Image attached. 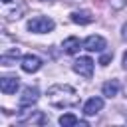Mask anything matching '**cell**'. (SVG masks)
Wrapping results in <instances>:
<instances>
[{"label": "cell", "mask_w": 127, "mask_h": 127, "mask_svg": "<svg viewBox=\"0 0 127 127\" xmlns=\"http://www.w3.org/2000/svg\"><path fill=\"white\" fill-rule=\"evenodd\" d=\"M48 101L50 105L58 107V109H65V107H73L79 103V95L77 91L67 85V83H56L48 89Z\"/></svg>", "instance_id": "obj_1"}, {"label": "cell", "mask_w": 127, "mask_h": 127, "mask_svg": "<svg viewBox=\"0 0 127 127\" xmlns=\"http://www.w3.org/2000/svg\"><path fill=\"white\" fill-rule=\"evenodd\" d=\"M54 20L48 18V16H34L30 22H28V30L34 32V34H48L54 30Z\"/></svg>", "instance_id": "obj_2"}, {"label": "cell", "mask_w": 127, "mask_h": 127, "mask_svg": "<svg viewBox=\"0 0 127 127\" xmlns=\"http://www.w3.org/2000/svg\"><path fill=\"white\" fill-rule=\"evenodd\" d=\"M73 71L79 73L81 77H87V79H89V77L93 75V60L87 58V56L77 58V60L73 62Z\"/></svg>", "instance_id": "obj_3"}, {"label": "cell", "mask_w": 127, "mask_h": 127, "mask_svg": "<svg viewBox=\"0 0 127 127\" xmlns=\"http://www.w3.org/2000/svg\"><path fill=\"white\" fill-rule=\"evenodd\" d=\"M105 46H107L105 38H103V36H97V34L87 36V38L83 40V48H85L87 52H103Z\"/></svg>", "instance_id": "obj_4"}, {"label": "cell", "mask_w": 127, "mask_h": 127, "mask_svg": "<svg viewBox=\"0 0 127 127\" xmlns=\"http://www.w3.org/2000/svg\"><path fill=\"white\" fill-rule=\"evenodd\" d=\"M38 97H40L38 87H26V89L22 91V97H20V107H22V109L32 107V105L38 101Z\"/></svg>", "instance_id": "obj_5"}, {"label": "cell", "mask_w": 127, "mask_h": 127, "mask_svg": "<svg viewBox=\"0 0 127 127\" xmlns=\"http://www.w3.org/2000/svg\"><path fill=\"white\" fill-rule=\"evenodd\" d=\"M40 67H42V60H40L38 56L28 54V56L22 58V69H24L26 73H34V71H38Z\"/></svg>", "instance_id": "obj_6"}, {"label": "cell", "mask_w": 127, "mask_h": 127, "mask_svg": "<svg viewBox=\"0 0 127 127\" xmlns=\"http://www.w3.org/2000/svg\"><path fill=\"white\" fill-rule=\"evenodd\" d=\"M81 42H79V38H75V36H69V38H65L64 40V44H62V48H64V52L65 54H69V56H73V54H77L79 50H81Z\"/></svg>", "instance_id": "obj_7"}, {"label": "cell", "mask_w": 127, "mask_h": 127, "mask_svg": "<svg viewBox=\"0 0 127 127\" xmlns=\"http://www.w3.org/2000/svg\"><path fill=\"white\" fill-rule=\"evenodd\" d=\"M18 85H20L18 77H10V75H6V77H2V79H0V89H2V93H6V95L16 93Z\"/></svg>", "instance_id": "obj_8"}, {"label": "cell", "mask_w": 127, "mask_h": 127, "mask_svg": "<svg viewBox=\"0 0 127 127\" xmlns=\"http://www.w3.org/2000/svg\"><path fill=\"white\" fill-rule=\"evenodd\" d=\"M101 109H103V99H101V97H91V99H87L85 105H83V113H85V115H95V113H99Z\"/></svg>", "instance_id": "obj_9"}, {"label": "cell", "mask_w": 127, "mask_h": 127, "mask_svg": "<svg viewBox=\"0 0 127 127\" xmlns=\"http://www.w3.org/2000/svg\"><path fill=\"white\" fill-rule=\"evenodd\" d=\"M71 22H75L79 26H85V24L93 22V16H91L89 10H75V12H71Z\"/></svg>", "instance_id": "obj_10"}, {"label": "cell", "mask_w": 127, "mask_h": 127, "mask_svg": "<svg viewBox=\"0 0 127 127\" xmlns=\"http://www.w3.org/2000/svg\"><path fill=\"white\" fill-rule=\"evenodd\" d=\"M101 91H103V95H105V97H115V95L119 93V81H117V79L105 81V83H103V87H101Z\"/></svg>", "instance_id": "obj_11"}, {"label": "cell", "mask_w": 127, "mask_h": 127, "mask_svg": "<svg viewBox=\"0 0 127 127\" xmlns=\"http://www.w3.org/2000/svg\"><path fill=\"white\" fill-rule=\"evenodd\" d=\"M77 123H79V121H77V117H75L73 113H65V115H62V117H60V125H62V127H73V125H77ZM79 125H83V127H85L87 123H85V121H81Z\"/></svg>", "instance_id": "obj_12"}, {"label": "cell", "mask_w": 127, "mask_h": 127, "mask_svg": "<svg viewBox=\"0 0 127 127\" xmlns=\"http://www.w3.org/2000/svg\"><path fill=\"white\" fill-rule=\"evenodd\" d=\"M18 56H20V50H18V48H14L12 52L2 54V60H0V62H2V65H6V67H8V65H12V60H16Z\"/></svg>", "instance_id": "obj_13"}, {"label": "cell", "mask_w": 127, "mask_h": 127, "mask_svg": "<svg viewBox=\"0 0 127 127\" xmlns=\"http://www.w3.org/2000/svg\"><path fill=\"white\" fill-rule=\"evenodd\" d=\"M22 121H24V123H32V125H34V123H40V125H42V123H46V117H44L42 111H34V115H30L28 119H22Z\"/></svg>", "instance_id": "obj_14"}, {"label": "cell", "mask_w": 127, "mask_h": 127, "mask_svg": "<svg viewBox=\"0 0 127 127\" xmlns=\"http://www.w3.org/2000/svg\"><path fill=\"white\" fill-rule=\"evenodd\" d=\"M111 60H113V54H103V56L99 58V64H101V65H107Z\"/></svg>", "instance_id": "obj_15"}, {"label": "cell", "mask_w": 127, "mask_h": 127, "mask_svg": "<svg viewBox=\"0 0 127 127\" xmlns=\"http://www.w3.org/2000/svg\"><path fill=\"white\" fill-rule=\"evenodd\" d=\"M121 36H123V40H127V24L123 26V34H121Z\"/></svg>", "instance_id": "obj_16"}, {"label": "cell", "mask_w": 127, "mask_h": 127, "mask_svg": "<svg viewBox=\"0 0 127 127\" xmlns=\"http://www.w3.org/2000/svg\"><path fill=\"white\" fill-rule=\"evenodd\" d=\"M123 67H125V69H127V52H125V54H123Z\"/></svg>", "instance_id": "obj_17"}, {"label": "cell", "mask_w": 127, "mask_h": 127, "mask_svg": "<svg viewBox=\"0 0 127 127\" xmlns=\"http://www.w3.org/2000/svg\"><path fill=\"white\" fill-rule=\"evenodd\" d=\"M2 2H4V4H10V2H12V0H2Z\"/></svg>", "instance_id": "obj_18"}]
</instances>
